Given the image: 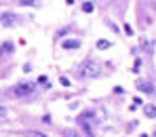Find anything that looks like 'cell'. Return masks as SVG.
I'll use <instances>...</instances> for the list:
<instances>
[{
  "label": "cell",
  "instance_id": "obj_1",
  "mask_svg": "<svg viewBox=\"0 0 156 137\" xmlns=\"http://www.w3.org/2000/svg\"><path fill=\"white\" fill-rule=\"evenodd\" d=\"M99 74H101V63L97 59H87L80 65V76H84V78H97Z\"/></svg>",
  "mask_w": 156,
  "mask_h": 137
},
{
  "label": "cell",
  "instance_id": "obj_2",
  "mask_svg": "<svg viewBox=\"0 0 156 137\" xmlns=\"http://www.w3.org/2000/svg\"><path fill=\"white\" fill-rule=\"evenodd\" d=\"M36 91V84L34 82H19L13 86V95L15 97H26V95H32Z\"/></svg>",
  "mask_w": 156,
  "mask_h": 137
},
{
  "label": "cell",
  "instance_id": "obj_3",
  "mask_svg": "<svg viewBox=\"0 0 156 137\" xmlns=\"http://www.w3.org/2000/svg\"><path fill=\"white\" fill-rule=\"evenodd\" d=\"M137 89H139V91H144V93H152V91H154V89H152V84H150V82H146V80H139V82H137Z\"/></svg>",
  "mask_w": 156,
  "mask_h": 137
},
{
  "label": "cell",
  "instance_id": "obj_4",
  "mask_svg": "<svg viewBox=\"0 0 156 137\" xmlns=\"http://www.w3.org/2000/svg\"><path fill=\"white\" fill-rule=\"evenodd\" d=\"M61 47H63V49H78V47H80V40H63Z\"/></svg>",
  "mask_w": 156,
  "mask_h": 137
},
{
  "label": "cell",
  "instance_id": "obj_5",
  "mask_svg": "<svg viewBox=\"0 0 156 137\" xmlns=\"http://www.w3.org/2000/svg\"><path fill=\"white\" fill-rule=\"evenodd\" d=\"M144 114H146L148 118H156V106H146V108H144Z\"/></svg>",
  "mask_w": 156,
  "mask_h": 137
},
{
  "label": "cell",
  "instance_id": "obj_6",
  "mask_svg": "<svg viewBox=\"0 0 156 137\" xmlns=\"http://www.w3.org/2000/svg\"><path fill=\"white\" fill-rule=\"evenodd\" d=\"M11 53H13V44L11 42H4L0 47V55H11Z\"/></svg>",
  "mask_w": 156,
  "mask_h": 137
},
{
  "label": "cell",
  "instance_id": "obj_7",
  "mask_svg": "<svg viewBox=\"0 0 156 137\" xmlns=\"http://www.w3.org/2000/svg\"><path fill=\"white\" fill-rule=\"evenodd\" d=\"M63 135H66V137H82L78 131H72V129H66V131H63Z\"/></svg>",
  "mask_w": 156,
  "mask_h": 137
},
{
  "label": "cell",
  "instance_id": "obj_8",
  "mask_svg": "<svg viewBox=\"0 0 156 137\" xmlns=\"http://www.w3.org/2000/svg\"><path fill=\"white\" fill-rule=\"evenodd\" d=\"M97 49H110V40H97Z\"/></svg>",
  "mask_w": 156,
  "mask_h": 137
},
{
  "label": "cell",
  "instance_id": "obj_9",
  "mask_svg": "<svg viewBox=\"0 0 156 137\" xmlns=\"http://www.w3.org/2000/svg\"><path fill=\"white\" fill-rule=\"evenodd\" d=\"M93 9H95L93 2H84V4H82V11H84V13H93Z\"/></svg>",
  "mask_w": 156,
  "mask_h": 137
},
{
  "label": "cell",
  "instance_id": "obj_10",
  "mask_svg": "<svg viewBox=\"0 0 156 137\" xmlns=\"http://www.w3.org/2000/svg\"><path fill=\"white\" fill-rule=\"evenodd\" d=\"M19 2L26 6H38V0H19Z\"/></svg>",
  "mask_w": 156,
  "mask_h": 137
},
{
  "label": "cell",
  "instance_id": "obj_11",
  "mask_svg": "<svg viewBox=\"0 0 156 137\" xmlns=\"http://www.w3.org/2000/svg\"><path fill=\"white\" fill-rule=\"evenodd\" d=\"M26 137H47V135H42L38 131H26Z\"/></svg>",
  "mask_w": 156,
  "mask_h": 137
},
{
  "label": "cell",
  "instance_id": "obj_12",
  "mask_svg": "<svg viewBox=\"0 0 156 137\" xmlns=\"http://www.w3.org/2000/svg\"><path fill=\"white\" fill-rule=\"evenodd\" d=\"M105 23H108V27H110L112 32H120V30H118V26H116V23H112L110 19H105Z\"/></svg>",
  "mask_w": 156,
  "mask_h": 137
},
{
  "label": "cell",
  "instance_id": "obj_13",
  "mask_svg": "<svg viewBox=\"0 0 156 137\" xmlns=\"http://www.w3.org/2000/svg\"><path fill=\"white\" fill-rule=\"evenodd\" d=\"M59 82H61V84H63V86H70V80H68V78H66V76H61V78H59Z\"/></svg>",
  "mask_w": 156,
  "mask_h": 137
},
{
  "label": "cell",
  "instance_id": "obj_14",
  "mask_svg": "<svg viewBox=\"0 0 156 137\" xmlns=\"http://www.w3.org/2000/svg\"><path fill=\"white\" fill-rule=\"evenodd\" d=\"M6 114H9V112H6V108H2V106H0V116H2V118H4V116H6Z\"/></svg>",
  "mask_w": 156,
  "mask_h": 137
},
{
  "label": "cell",
  "instance_id": "obj_15",
  "mask_svg": "<svg viewBox=\"0 0 156 137\" xmlns=\"http://www.w3.org/2000/svg\"><path fill=\"white\" fill-rule=\"evenodd\" d=\"M152 137H156V131H154V135H152Z\"/></svg>",
  "mask_w": 156,
  "mask_h": 137
}]
</instances>
